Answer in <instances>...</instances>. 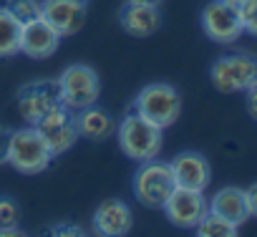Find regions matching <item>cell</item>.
Listing matches in <instances>:
<instances>
[{"label": "cell", "instance_id": "6da1fadb", "mask_svg": "<svg viewBox=\"0 0 257 237\" xmlns=\"http://www.w3.org/2000/svg\"><path fill=\"white\" fill-rule=\"evenodd\" d=\"M162 132L157 124L147 122V118L132 106L121 122L116 124V137H118V147L121 152L132 159V162H149L157 159L162 152Z\"/></svg>", "mask_w": 257, "mask_h": 237}, {"label": "cell", "instance_id": "7a4b0ae2", "mask_svg": "<svg viewBox=\"0 0 257 237\" xmlns=\"http://www.w3.org/2000/svg\"><path fill=\"white\" fill-rule=\"evenodd\" d=\"M56 157L51 154L48 144L38 134L36 127H26L18 132H11L8 142V164L18 169L21 174H41L51 167Z\"/></svg>", "mask_w": 257, "mask_h": 237}, {"label": "cell", "instance_id": "3957f363", "mask_svg": "<svg viewBox=\"0 0 257 237\" xmlns=\"http://www.w3.org/2000/svg\"><path fill=\"white\" fill-rule=\"evenodd\" d=\"M174 189H177V179L169 162H159V159L142 162L139 172L134 174V197L139 199V204L149 209H162Z\"/></svg>", "mask_w": 257, "mask_h": 237}, {"label": "cell", "instance_id": "277c9868", "mask_svg": "<svg viewBox=\"0 0 257 237\" xmlns=\"http://www.w3.org/2000/svg\"><path fill=\"white\" fill-rule=\"evenodd\" d=\"M134 108L159 129H169L182 113V96L169 83H149L137 93Z\"/></svg>", "mask_w": 257, "mask_h": 237}, {"label": "cell", "instance_id": "5b68a950", "mask_svg": "<svg viewBox=\"0 0 257 237\" xmlns=\"http://www.w3.org/2000/svg\"><path fill=\"white\" fill-rule=\"evenodd\" d=\"M209 81L222 93L247 91L252 83H257V58L252 53L219 56L209 68Z\"/></svg>", "mask_w": 257, "mask_h": 237}, {"label": "cell", "instance_id": "8992f818", "mask_svg": "<svg viewBox=\"0 0 257 237\" xmlns=\"http://www.w3.org/2000/svg\"><path fill=\"white\" fill-rule=\"evenodd\" d=\"M61 83V93H63V103L73 111H81L86 106H93L101 96V81L98 73L86 66V63H73L66 71H61L58 76Z\"/></svg>", "mask_w": 257, "mask_h": 237}, {"label": "cell", "instance_id": "52a82bcc", "mask_svg": "<svg viewBox=\"0 0 257 237\" xmlns=\"http://www.w3.org/2000/svg\"><path fill=\"white\" fill-rule=\"evenodd\" d=\"M58 106H63L58 78H38V81L26 83L18 91V111L31 127L38 124L46 113H51Z\"/></svg>", "mask_w": 257, "mask_h": 237}, {"label": "cell", "instance_id": "ba28073f", "mask_svg": "<svg viewBox=\"0 0 257 237\" xmlns=\"http://www.w3.org/2000/svg\"><path fill=\"white\" fill-rule=\"evenodd\" d=\"M202 31L209 41H214L219 46L234 43L244 33L237 6L227 3V0H212V3H207L202 11Z\"/></svg>", "mask_w": 257, "mask_h": 237}, {"label": "cell", "instance_id": "9c48e42d", "mask_svg": "<svg viewBox=\"0 0 257 237\" xmlns=\"http://www.w3.org/2000/svg\"><path fill=\"white\" fill-rule=\"evenodd\" d=\"M38 129V134L43 137V142L48 144L53 157L66 154L76 139H78V129H76V111L68 108L66 103L53 108L51 113H46L38 124H33Z\"/></svg>", "mask_w": 257, "mask_h": 237}, {"label": "cell", "instance_id": "30bf717a", "mask_svg": "<svg viewBox=\"0 0 257 237\" xmlns=\"http://www.w3.org/2000/svg\"><path fill=\"white\" fill-rule=\"evenodd\" d=\"M162 209H164L167 219L174 227H179V229H194L199 224V219L209 212V202H207L204 192H199V189L177 187Z\"/></svg>", "mask_w": 257, "mask_h": 237}, {"label": "cell", "instance_id": "8fae6325", "mask_svg": "<svg viewBox=\"0 0 257 237\" xmlns=\"http://www.w3.org/2000/svg\"><path fill=\"white\" fill-rule=\"evenodd\" d=\"M88 0H41V18L61 38L76 36L86 23Z\"/></svg>", "mask_w": 257, "mask_h": 237}, {"label": "cell", "instance_id": "7c38bea8", "mask_svg": "<svg viewBox=\"0 0 257 237\" xmlns=\"http://www.w3.org/2000/svg\"><path fill=\"white\" fill-rule=\"evenodd\" d=\"M93 229L103 237H123L134 229V212L123 199H103L93 212Z\"/></svg>", "mask_w": 257, "mask_h": 237}, {"label": "cell", "instance_id": "4fadbf2b", "mask_svg": "<svg viewBox=\"0 0 257 237\" xmlns=\"http://www.w3.org/2000/svg\"><path fill=\"white\" fill-rule=\"evenodd\" d=\"M177 187H187V189H199L204 192L212 182V167L207 162L204 154L199 152H179L172 162H169Z\"/></svg>", "mask_w": 257, "mask_h": 237}, {"label": "cell", "instance_id": "5bb4252c", "mask_svg": "<svg viewBox=\"0 0 257 237\" xmlns=\"http://www.w3.org/2000/svg\"><path fill=\"white\" fill-rule=\"evenodd\" d=\"M61 36L58 31H53L43 18L33 21V23H26L23 26V33H21V53L33 58V61H46L51 58L58 46H61Z\"/></svg>", "mask_w": 257, "mask_h": 237}, {"label": "cell", "instance_id": "9a60e30c", "mask_svg": "<svg viewBox=\"0 0 257 237\" xmlns=\"http://www.w3.org/2000/svg\"><path fill=\"white\" fill-rule=\"evenodd\" d=\"M118 23L121 28L134 36V38H149L159 31L162 26V16H159V6H149V3H134L126 0L123 8L118 11Z\"/></svg>", "mask_w": 257, "mask_h": 237}, {"label": "cell", "instance_id": "2e32d148", "mask_svg": "<svg viewBox=\"0 0 257 237\" xmlns=\"http://www.w3.org/2000/svg\"><path fill=\"white\" fill-rule=\"evenodd\" d=\"M76 129H78L81 139L106 142L108 137L116 134V118L108 111H103L93 103V106H86V108L76 111Z\"/></svg>", "mask_w": 257, "mask_h": 237}, {"label": "cell", "instance_id": "e0dca14e", "mask_svg": "<svg viewBox=\"0 0 257 237\" xmlns=\"http://www.w3.org/2000/svg\"><path fill=\"white\" fill-rule=\"evenodd\" d=\"M209 212L219 214L222 219L242 227L249 219V209H247V199H244V189L239 187H224L219 189L212 199H209Z\"/></svg>", "mask_w": 257, "mask_h": 237}, {"label": "cell", "instance_id": "ac0fdd59", "mask_svg": "<svg viewBox=\"0 0 257 237\" xmlns=\"http://www.w3.org/2000/svg\"><path fill=\"white\" fill-rule=\"evenodd\" d=\"M21 33L23 26L0 6V58H13L21 53Z\"/></svg>", "mask_w": 257, "mask_h": 237}, {"label": "cell", "instance_id": "d6986e66", "mask_svg": "<svg viewBox=\"0 0 257 237\" xmlns=\"http://www.w3.org/2000/svg\"><path fill=\"white\" fill-rule=\"evenodd\" d=\"M194 229H197L199 237H234L239 227L232 224V222H227V219H222L214 212H207Z\"/></svg>", "mask_w": 257, "mask_h": 237}, {"label": "cell", "instance_id": "ffe728a7", "mask_svg": "<svg viewBox=\"0 0 257 237\" xmlns=\"http://www.w3.org/2000/svg\"><path fill=\"white\" fill-rule=\"evenodd\" d=\"M3 8L21 23H33L41 18V0H3Z\"/></svg>", "mask_w": 257, "mask_h": 237}, {"label": "cell", "instance_id": "44dd1931", "mask_svg": "<svg viewBox=\"0 0 257 237\" xmlns=\"http://www.w3.org/2000/svg\"><path fill=\"white\" fill-rule=\"evenodd\" d=\"M237 11H239L244 33L257 38V0H244L242 6H237Z\"/></svg>", "mask_w": 257, "mask_h": 237}, {"label": "cell", "instance_id": "7402d4cb", "mask_svg": "<svg viewBox=\"0 0 257 237\" xmlns=\"http://www.w3.org/2000/svg\"><path fill=\"white\" fill-rule=\"evenodd\" d=\"M21 219V209L11 197H0V227H13Z\"/></svg>", "mask_w": 257, "mask_h": 237}, {"label": "cell", "instance_id": "603a6c76", "mask_svg": "<svg viewBox=\"0 0 257 237\" xmlns=\"http://www.w3.org/2000/svg\"><path fill=\"white\" fill-rule=\"evenodd\" d=\"M51 234H58V237H81L83 234V227L76 224V222H58L51 227Z\"/></svg>", "mask_w": 257, "mask_h": 237}, {"label": "cell", "instance_id": "cb8c5ba5", "mask_svg": "<svg viewBox=\"0 0 257 237\" xmlns=\"http://www.w3.org/2000/svg\"><path fill=\"white\" fill-rule=\"evenodd\" d=\"M11 132L6 124H0V164L8 162V142H11Z\"/></svg>", "mask_w": 257, "mask_h": 237}, {"label": "cell", "instance_id": "d4e9b609", "mask_svg": "<svg viewBox=\"0 0 257 237\" xmlns=\"http://www.w3.org/2000/svg\"><path fill=\"white\" fill-rule=\"evenodd\" d=\"M244 199H247L249 217H254V219H257V182H254L249 189H244Z\"/></svg>", "mask_w": 257, "mask_h": 237}, {"label": "cell", "instance_id": "484cf974", "mask_svg": "<svg viewBox=\"0 0 257 237\" xmlns=\"http://www.w3.org/2000/svg\"><path fill=\"white\" fill-rule=\"evenodd\" d=\"M247 111L252 118H257V83H252L247 88Z\"/></svg>", "mask_w": 257, "mask_h": 237}, {"label": "cell", "instance_id": "4316f807", "mask_svg": "<svg viewBox=\"0 0 257 237\" xmlns=\"http://www.w3.org/2000/svg\"><path fill=\"white\" fill-rule=\"evenodd\" d=\"M13 234H23V232L18 229V224H13V227H0V237H13Z\"/></svg>", "mask_w": 257, "mask_h": 237}, {"label": "cell", "instance_id": "83f0119b", "mask_svg": "<svg viewBox=\"0 0 257 237\" xmlns=\"http://www.w3.org/2000/svg\"><path fill=\"white\" fill-rule=\"evenodd\" d=\"M134 3H149V6H162V0H134Z\"/></svg>", "mask_w": 257, "mask_h": 237}, {"label": "cell", "instance_id": "f1b7e54d", "mask_svg": "<svg viewBox=\"0 0 257 237\" xmlns=\"http://www.w3.org/2000/svg\"><path fill=\"white\" fill-rule=\"evenodd\" d=\"M227 3H232V6H242L244 0H227Z\"/></svg>", "mask_w": 257, "mask_h": 237}]
</instances>
